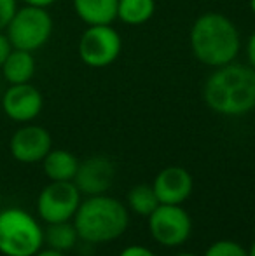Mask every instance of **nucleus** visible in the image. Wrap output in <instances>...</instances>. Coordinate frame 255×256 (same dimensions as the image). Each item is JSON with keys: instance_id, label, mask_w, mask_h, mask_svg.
Wrapping results in <instances>:
<instances>
[{"instance_id": "1", "label": "nucleus", "mask_w": 255, "mask_h": 256, "mask_svg": "<svg viewBox=\"0 0 255 256\" xmlns=\"http://www.w3.org/2000/svg\"><path fill=\"white\" fill-rule=\"evenodd\" d=\"M203 98L215 114L239 117L255 108V70L250 64L227 63L206 78Z\"/></svg>"}, {"instance_id": "2", "label": "nucleus", "mask_w": 255, "mask_h": 256, "mask_svg": "<svg viewBox=\"0 0 255 256\" xmlns=\"http://www.w3.org/2000/svg\"><path fill=\"white\" fill-rule=\"evenodd\" d=\"M191 48L197 61L211 68L232 63L239 52V32L227 16L204 12L191 28Z\"/></svg>"}, {"instance_id": "3", "label": "nucleus", "mask_w": 255, "mask_h": 256, "mask_svg": "<svg viewBox=\"0 0 255 256\" xmlns=\"http://www.w3.org/2000/svg\"><path fill=\"white\" fill-rule=\"evenodd\" d=\"M79 239L86 244H105L119 239L128 230L129 209L126 204L102 194L81 200L74 216Z\"/></svg>"}, {"instance_id": "4", "label": "nucleus", "mask_w": 255, "mask_h": 256, "mask_svg": "<svg viewBox=\"0 0 255 256\" xmlns=\"http://www.w3.org/2000/svg\"><path fill=\"white\" fill-rule=\"evenodd\" d=\"M44 246V228L25 209L0 211V253L4 256H34Z\"/></svg>"}, {"instance_id": "5", "label": "nucleus", "mask_w": 255, "mask_h": 256, "mask_svg": "<svg viewBox=\"0 0 255 256\" xmlns=\"http://www.w3.org/2000/svg\"><path fill=\"white\" fill-rule=\"evenodd\" d=\"M53 18L48 9L25 6L16 10L6 28V35L14 49L35 52L44 48L53 35Z\"/></svg>"}, {"instance_id": "6", "label": "nucleus", "mask_w": 255, "mask_h": 256, "mask_svg": "<svg viewBox=\"0 0 255 256\" xmlns=\"http://www.w3.org/2000/svg\"><path fill=\"white\" fill-rule=\"evenodd\" d=\"M147 220L152 239L164 248L182 246L191 237V216L182 206L159 204Z\"/></svg>"}, {"instance_id": "7", "label": "nucleus", "mask_w": 255, "mask_h": 256, "mask_svg": "<svg viewBox=\"0 0 255 256\" xmlns=\"http://www.w3.org/2000/svg\"><path fill=\"white\" fill-rule=\"evenodd\" d=\"M123 40L110 24H93L81 35L79 56L82 63L91 68H103L119 58Z\"/></svg>"}, {"instance_id": "8", "label": "nucleus", "mask_w": 255, "mask_h": 256, "mask_svg": "<svg viewBox=\"0 0 255 256\" xmlns=\"http://www.w3.org/2000/svg\"><path fill=\"white\" fill-rule=\"evenodd\" d=\"M81 200L82 194L74 182H51L39 194V218L46 223L72 222Z\"/></svg>"}, {"instance_id": "9", "label": "nucleus", "mask_w": 255, "mask_h": 256, "mask_svg": "<svg viewBox=\"0 0 255 256\" xmlns=\"http://www.w3.org/2000/svg\"><path fill=\"white\" fill-rule=\"evenodd\" d=\"M51 148L53 140L49 131L42 128V126L35 124H25L23 128L14 131L9 142L11 155L18 162H23V164L42 162L46 155L51 152Z\"/></svg>"}, {"instance_id": "10", "label": "nucleus", "mask_w": 255, "mask_h": 256, "mask_svg": "<svg viewBox=\"0 0 255 256\" xmlns=\"http://www.w3.org/2000/svg\"><path fill=\"white\" fill-rule=\"evenodd\" d=\"M44 106L42 92L30 82L11 84L2 96V110L11 120L28 124L37 118Z\"/></svg>"}, {"instance_id": "11", "label": "nucleus", "mask_w": 255, "mask_h": 256, "mask_svg": "<svg viewBox=\"0 0 255 256\" xmlns=\"http://www.w3.org/2000/svg\"><path fill=\"white\" fill-rule=\"evenodd\" d=\"M116 176V166L105 155H95L79 162L74 183L86 197L102 196L110 188Z\"/></svg>"}, {"instance_id": "12", "label": "nucleus", "mask_w": 255, "mask_h": 256, "mask_svg": "<svg viewBox=\"0 0 255 256\" xmlns=\"http://www.w3.org/2000/svg\"><path fill=\"white\" fill-rule=\"evenodd\" d=\"M152 188L159 204L182 206L191 197L194 182L187 169L180 168V166H170V168H164L154 178Z\"/></svg>"}, {"instance_id": "13", "label": "nucleus", "mask_w": 255, "mask_h": 256, "mask_svg": "<svg viewBox=\"0 0 255 256\" xmlns=\"http://www.w3.org/2000/svg\"><path fill=\"white\" fill-rule=\"evenodd\" d=\"M2 75L11 84H27L35 75V58L34 52L23 51V49H14L6 58L4 64L0 66Z\"/></svg>"}, {"instance_id": "14", "label": "nucleus", "mask_w": 255, "mask_h": 256, "mask_svg": "<svg viewBox=\"0 0 255 256\" xmlns=\"http://www.w3.org/2000/svg\"><path fill=\"white\" fill-rule=\"evenodd\" d=\"M46 176L49 182H74L79 168V158L63 148H51L42 160Z\"/></svg>"}, {"instance_id": "15", "label": "nucleus", "mask_w": 255, "mask_h": 256, "mask_svg": "<svg viewBox=\"0 0 255 256\" xmlns=\"http://www.w3.org/2000/svg\"><path fill=\"white\" fill-rule=\"evenodd\" d=\"M117 4L119 0H74V9L88 26L110 24L117 18Z\"/></svg>"}, {"instance_id": "16", "label": "nucleus", "mask_w": 255, "mask_h": 256, "mask_svg": "<svg viewBox=\"0 0 255 256\" xmlns=\"http://www.w3.org/2000/svg\"><path fill=\"white\" fill-rule=\"evenodd\" d=\"M79 234L75 230L74 222H58L48 223V228L44 230V244L51 250L67 253L77 244Z\"/></svg>"}, {"instance_id": "17", "label": "nucleus", "mask_w": 255, "mask_h": 256, "mask_svg": "<svg viewBox=\"0 0 255 256\" xmlns=\"http://www.w3.org/2000/svg\"><path fill=\"white\" fill-rule=\"evenodd\" d=\"M156 2L154 0H119L117 4V18L123 23L138 26L154 16Z\"/></svg>"}, {"instance_id": "18", "label": "nucleus", "mask_w": 255, "mask_h": 256, "mask_svg": "<svg viewBox=\"0 0 255 256\" xmlns=\"http://www.w3.org/2000/svg\"><path fill=\"white\" fill-rule=\"evenodd\" d=\"M157 206H159V200H157L152 185H145V183L135 185L126 196V208L138 216L149 218Z\"/></svg>"}, {"instance_id": "19", "label": "nucleus", "mask_w": 255, "mask_h": 256, "mask_svg": "<svg viewBox=\"0 0 255 256\" xmlns=\"http://www.w3.org/2000/svg\"><path fill=\"white\" fill-rule=\"evenodd\" d=\"M203 256H248L246 250L236 240L222 239L210 244Z\"/></svg>"}, {"instance_id": "20", "label": "nucleus", "mask_w": 255, "mask_h": 256, "mask_svg": "<svg viewBox=\"0 0 255 256\" xmlns=\"http://www.w3.org/2000/svg\"><path fill=\"white\" fill-rule=\"evenodd\" d=\"M18 10V0H0V32H4Z\"/></svg>"}, {"instance_id": "21", "label": "nucleus", "mask_w": 255, "mask_h": 256, "mask_svg": "<svg viewBox=\"0 0 255 256\" xmlns=\"http://www.w3.org/2000/svg\"><path fill=\"white\" fill-rule=\"evenodd\" d=\"M119 256H156V254H154L149 248L140 246V244H133V246L124 248L119 253Z\"/></svg>"}, {"instance_id": "22", "label": "nucleus", "mask_w": 255, "mask_h": 256, "mask_svg": "<svg viewBox=\"0 0 255 256\" xmlns=\"http://www.w3.org/2000/svg\"><path fill=\"white\" fill-rule=\"evenodd\" d=\"M11 51H13V46H11L9 38H7V35L4 32H0V66L4 64V61H6V58L9 56Z\"/></svg>"}, {"instance_id": "23", "label": "nucleus", "mask_w": 255, "mask_h": 256, "mask_svg": "<svg viewBox=\"0 0 255 256\" xmlns=\"http://www.w3.org/2000/svg\"><path fill=\"white\" fill-rule=\"evenodd\" d=\"M246 56H248V63L250 66L255 70V32L250 35L248 42H246Z\"/></svg>"}, {"instance_id": "24", "label": "nucleus", "mask_w": 255, "mask_h": 256, "mask_svg": "<svg viewBox=\"0 0 255 256\" xmlns=\"http://www.w3.org/2000/svg\"><path fill=\"white\" fill-rule=\"evenodd\" d=\"M21 2H25V6H34V7H42V9H48V7H51L56 0H21Z\"/></svg>"}, {"instance_id": "25", "label": "nucleus", "mask_w": 255, "mask_h": 256, "mask_svg": "<svg viewBox=\"0 0 255 256\" xmlns=\"http://www.w3.org/2000/svg\"><path fill=\"white\" fill-rule=\"evenodd\" d=\"M34 256H67V254L62 253V251L51 250V248H42V250H39Z\"/></svg>"}, {"instance_id": "26", "label": "nucleus", "mask_w": 255, "mask_h": 256, "mask_svg": "<svg viewBox=\"0 0 255 256\" xmlns=\"http://www.w3.org/2000/svg\"><path fill=\"white\" fill-rule=\"evenodd\" d=\"M246 253H248V256H255V240L250 244V248L246 250Z\"/></svg>"}, {"instance_id": "27", "label": "nucleus", "mask_w": 255, "mask_h": 256, "mask_svg": "<svg viewBox=\"0 0 255 256\" xmlns=\"http://www.w3.org/2000/svg\"><path fill=\"white\" fill-rule=\"evenodd\" d=\"M175 256H199V254H196V253H189V251H184V253H178V254H175Z\"/></svg>"}, {"instance_id": "28", "label": "nucleus", "mask_w": 255, "mask_h": 256, "mask_svg": "<svg viewBox=\"0 0 255 256\" xmlns=\"http://www.w3.org/2000/svg\"><path fill=\"white\" fill-rule=\"evenodd\" d=\"M250 9H252V12L255 14V0H250Z\"/></svg>"}]
</instances>
